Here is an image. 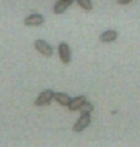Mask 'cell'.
Returning <instances> with one entry per match:
<instances>
[{"label":"cell","instance_id":"obj_1","mask_svg":"<svg viewBox=\"0 0 140 147\" xmlns=\"http://www.w3.org/2000/svg\"><path fill=\"white\" fill-rule=\"evenodd\" d=\"M54 93L52 90H45L40 94L38 96V98L36 99L34 101V104L36 106H43V105H47L49 104L50 102L52 101V99L54 98Z\"/></svg>","mask_w":140,"mask_h":147},{"label":"cell","instance_id":"obj_2","mask_svg":"<svg viewBox=\"0 0 140 147\" xmlns=\"http://www.w3.org/2000/svg\"><path fill=\"white\" fill-rule=\"evenodd\" d=\"M34 47H36V49L40 54H42L43 55H45V57H51L52 55V47L47 42H45L44 40L37 39L36 42H34Z\"/></svg>","mask_w":140,"mask_h":147},{"label":"cell","instance_id":"obj_3","mask_svg":"<svg viewBox=\"0 0 140 147\" xmlns=\"http://www.w3.org/2000/svg\"><path fill=\"white\" fill-rule=\"evenodd\" d=\"M90 122H91V117H90V114L81 115V117L74 125V128L72 129H74V132H81L90 124Z\"/></svg>","mask_w":140,"mask_h":147},{"label":"cell","instance_id":"obj_4","mask_svg":"<svg viewBox=\"0 0 140 147\" xmlns=\"http://www.w3.org/2000/svg\"><path fill=\"white\" fill-rule=\"evenodd\" d=\"M58 50H59V57L61 61L65 64H68L71 61V53H70V48L68 44L61 43Z\"/></svg>","mask_w":140,"mask_h":147},{"label":"cell","instance_id":"obj_5","mask_svg":"<svg viewBox=\"0 0 140 147\" xmlns=\"http://www.w3.org/2000/svg\"><path fill=\"white\" fill-rule=\"evenodd\" d=\"M44 22V17L41 14H31L26 17L24 24L26 26H39Z\"/></svg>","mask_w":140,"mask_h":147},{"label":"cell","instance_id":"obj_6","mask_svg":"<svg viewBox=\"0 0 140 147\" xmlns=\"http://www.w3.org/2000/svg\"><path fill=\"white\" fill-rule=\"evenodd\" d=\"M72 2H74V0H59V1L54 5V13L56 14H60L64 13V11L72 5Z\"/></svg>","mask_w":140,"mask_h":147},{"label":"cell","instance_id":"obj_7","mask_svg":"<svg viewBox=\"0 0 140 147\" xmlns=\"http://www.w3.org/2000/svg\"><path fill=\"white\" fill-rule=\"evenodd\" d=\"M85 101H86V98L84 96H76V98L71 99V101H70L68 107H69V109L71 110V111H75V110L79 109V107Z\"/></svg>","mask_w":140,"mask_h":147},{"label":"cell","instance_id":"obj_8","mask_svg":"<svg viewBox=\"0 0 140 147\" xmlns=\"http://www.w3.org/2000/svg\"><path fill=\"white\" fill-rule=\"evenodd\" d=\"M54 99L56 100L58 103L62 106H68L70 101H71V98L67 95V94H64V93H56L54 94Z\"/></svg>","mask_w":140,"mask_h":147},{"label":"cell","instance_id":"obj_9","mask_svg":"<svg viewBox=\"0 0 140 147\" xmlns=\"http://www.w3.org/2000/svg\"><path fill=\"white\" fill-rule=\"evenodd\" d=\"M116 37H117V33L113 30H110L102 34L100 37H99V39L102 42H112V41L116 39Z\"/></svg>","mask_w":140,"mask_h":147},{"label":"cell","instance_id":"obj_10","mask_svg":"<svg viewBox=\"0 0 140 147\" xmlns=\"http://www.w3.org/2000/svg\"><path fill=\"white\" fill-rule=\"evenodd\" d=\"M79 110H80V114H81V115L90 114L91 112H92V110H93V106H92V104L90 103V102L85 101V102H84V103L79 107Z\"/></svg>","mask_w":140,"mask_h":147},{"label":"cell","instance_id":"obj_11","mask_svg":"<svg viewBox=\"0 0 140 147\" xmlns=\"http://www.w3.org/2000/svg\"><path fill=\"white\" fill-rule=\"evenodd\" d=\"M77 3L82 7L84 10L86 11H91L92 9V5L91 0H76Z\"/></svg>","mask_w":140,"mask_h":147},{"label":"cell","instance_id":"obj_12","mask_svg":"<svg viewBox=\"0 0 140 147\" xmlns=\"http://www.w3.org/2000/svg\"><path fill=\"white\" fill-rule=\"evenodd\" d=\"M132 1H133V0H117V2L119 3V4H121V5L128 4V3H130Z\"/></svg>","mask_w":140,"mask_h":147}]
</instances>
